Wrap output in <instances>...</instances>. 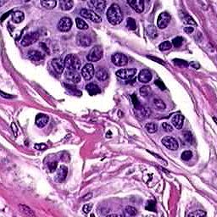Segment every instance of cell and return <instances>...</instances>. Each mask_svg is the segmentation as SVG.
I'll return each mask as SVG.
<instances>
[{
    "label": "cell",
    "mask_w": 217,
    "mask_h": 217,
    "mask_svg": "<svg viewBox=\"0 0 217 217\" xmlns=\"http://www.w3.org/2000/svg\"><path fill=\"white\" fill-rule=\"evenodd\" d=\"M106 16H107V19L109 23H111L112 25H114V26L119 25L123 20L121 10H120V6L116 4H113L108 8Z\"/></svg>",
    "instance_id": "6da1fadb"
},
{
    "label": "cell",
    "mask_w": 217,
    "mask_h": 217,
    "mask_svg": "<svg viewBox=\"0 0 217 217\" xmlns=\"http://www.w3.org/2000/svg\"><path fill=\"white\" fill-rule=\"evenodd\" d=\"M65 68L67 71H78L81 68V61L75 54H69L65 57Z\"/></svg>",
    "instance_id": "7a4b0ae2"
},
{
    "label": "cell",
    "mask_w": 217,
    "mask_h": 217,
    "mask_svg": "<svg viewBox=\"0 0 217 217\" xmlns=\"http://www.w3.org/2000/svg\"><path fill=\"white\" fill-rule=\"evenodd\" d=\"M103 57V49L100 46H95L92 48L87 56V60L91 62H97Z\"/></svg>",
    "instance_id": "3957f363"
},
{
    "label": "cell",
    "mask_w": 217,
    "mask_h": 217,
    "mask_svg": "<svg viewBox=\"0 0 217 217\" xmlns=\"http://www.w3.org/2000/svg\"><path fill=\"white\" fill-rule=\"evenodd\" d=\"M80 15L81 16L90 20L91 21L95 22V23H100L102 21V18L97 15L94 11L91 10H87V9H83L81 10L80 12Z\"/></svg>",
    "instance_id": "277c9868"
},
{
    "label": "cell",
    "mask_w": 217,
    "mask_h": 217,
    "mask_svg": "<svg viewBox=\"0 0 217 217\" xmlns=\"http://www.w3.org/2000/svg\"><path fill=\"white\" fill-rule=\"evenodd\" d=\"M39 38V33L38 32H33L27 34L21 40V45L24 47L30 46L32 44H35Z\"/></svg>",
    "instance_id": "5b68a950"
},
{
    "label": "cell",
    "mask_w": 217,
    "mask_h": 217,
    "mask_svg": "<svg viewBox=\"0 0 217 217\" xmlns=\"http://www.w3.org/2000/svg\"><path fill=\"white\" fill-rule=\"evenodd\" d=\"M137 73V70L134 68L131 69H121L116 71V76L123 80H131L132 79Z\"/></svg>",
    "instance_id": "8992f818"
},
{
    "label": "cell",
    "mask_w": 217,
    "mask_h": 217,
    "mask_svg": "<svg viewBox=\"0 0 217 217\" xmlns=\"http://www.w3.org/2000/svg\"><path fill=\"white\" fill-rule=\"evenodd\" d=\"M170 21V16L168 12H162L159 14L157 20V26L159 29H165L168 27Z\"/></svg>",
    "instance_id": "52a82bcc"
},
{
    "label": "cell",
    "mask_w": 217,
    "mask_h": 217,
    "mask_svg": "<svg viewBox=\"0 0 217 217\" xmlns=\"http://www.w3.org/2000/svg\"><path fill=\"white\" fill-rule=\"evenodd\" d=\"M111 61L113 64L116 66H125L128 63V59L125 54H120V53H116L112 55L111 57Z\"/></svg>",
    "instance_id": "ba28073f"
},
{
    "label": "cell",
    "mask_w": 217,
    "mask_h": 217,
    "mask_svg": "<svg viewBox=\"0 0 217 217\" xmlns=\"http://www.w3.org/2000/svg\"><path fill=\"white\" fill-rule=\"evenodd\" d=\"M72 27V21L68 17H63L58 23V30L62 32H66L71 30Z\"/></svg>",
    "instance_id": "9c48e42d"
},
{
    "label": "cell",
    "mask_w": 217,
    "mask_h": 217,
    "mask_svg": "<svg viewBox=\"0 0 217 217\" xmlns=\"http://www.w3.org/2000/svg\"><path fill=\"white\" fill-rule=\"evenodd\" d=\"M94 66L88 63L87 65H85L83 66V68L81 69V76H83V78L86 80V81H89L91 80L93 76H94Z\"/></svg>",
    "instance_id": "30bf717a"
},
{
    "label": "cell",
    "mask_w": 217,
    "mask_h": 217,
    "mask_svg": "<svg viewBox=\"0 0 217 217\" xmlns=\"http://www.w3.org/2000/svg\"><path fill=\"white\" fill-rule=\"evenodd\" d=\"M161 142H162L163 145H165L168 149L172 150V151L176 150L178 148V147H179L176 139H175L174 137H170V136H167V137H164Z\"/></svg>",
    "instance_id": "8fae6325"
},
{
    "label": "cell",
    "mask_w": 217,
    "mask_h": 217,
    "mask_svg": "<svg viewBox=\"0 0 217 217\" xmlns=\"http://www.w3.org/2000/svg\"><path fill=\"white\" fill-rule=\"evenodd\" d=\"M76 42L81 47H89L92 44L91 38L85 33H78L76 37Z\"/></svg>",
    "instance_id": "7c38bea8"
},
{
    "label": "cell",
    "mask_w": 217,
    "mask_h": 217,
    "mask_svg": "<svg viewBox=\"0 0 217 217\" xmlns=\"http://www.w3.org/2000/svg\"><path fill=\"white\" fill-rule=\"evenodd\" d=\"M65 78L73 83H79L81 81V76L76 71H67L65 73Z\"/></svg>",
    "instance_id": "4fadbf2b"
},
{
    "label": "cell",
    "mask_w": 217,
    "mask_h": 217,
    "mask_svg": "<svg viewBox=\"0 0 217 217\" xmlns=\"http://www.w3.org/2000/svg\"><path fill=\"white\" fill-rule=\"evenodd\" d=\"M128 4L132 8V10H134L137 13H142L144 10V2L142 0L128 1Z\"/></svg>",
    "instance_id": "5bb4252c"
},
{
    "label": "cell",
    "mask_w": 217,
    "mask_h": 217,
    "mask_svg": "<svg viewBox=\"0 0 217 217\" xmlns=\"http://www.w3.org/2000/svg\"><path fill=\"white\" fill-rule=\"evenodd\" d=\"M52 65L54 67V71L58 74H61L65 69V63L60 58H55L52 60Z\"/></svg>",
    "instance_id": "9a60e30c"
},
{
    "label": "cell",
    "mask_w": 217,
    "mask_h": 217,
    "mask_svg": "<svg viewBox=\"0 0 217 217\" xmlns=\"http://www.w3.org/2000/svg\"><path fill=\"white\" fill-rule=\"evenodd\" d=\"M151 79H152V74L148 70L144 69V70H142L140 71V73L138 75V80L140 82L148 83V82L151 81Z\"/></svg>",
    "instance_id": "2e32d148"
},
{
    "label": "cell",
    "mask_w": 217,
    "mask_h": 217,
    "mask_svg": "<svg viewBox=\"0 0 217 217\" xmlns=\"http://www.w3.org/2000/svg\"><path fill=\"white\" fill-rule=\"evenodd\" d=\"M28 59L33 62H42L44 59L43 54L37 50H32L28 53Z\"/></svg>",
    "instance_id": "e0dca14e"
},
{
    "label": "cell",
    "mask_w": 217,
    "mask_h": 217,
    "mask_svg": "<svg viewBox=\"0 0 217 217\" xmlns=\"http://www.w3.org/2000/svg\"><path fill=\"white\" fill-rule=\"evenodd\" d=\"M36 125H38V127L43 128L45 125L48 124L49 122V116L45 114H38L36 116Z\"/></svg>",
    "instance_id": "ac0fdd59"
},
{
    "label": "cell",
    "mask_w": 217,
    "mask_h": 217,
    "mask_svg": "<svg viewBox=\"0 0 217 217\" xmlns=\"http://www.w3.org/2000/svg\"><path fill=\"white\" fill-rule=\"evenodd\" d=\"M183 121H184V117L182 114H176L171 119V123L176 129H182L183 125Z\"/></svg>",
    "instance_id": "d6986e66"
},
{
    "label": "cell",
    "mask_w": 217,
    "mask_h": 217,
    "mask_svg": "<svg viewBox=\"0 0 217 217\" xmlns=\"http://www.w3.org/2000/svg\"><path fill=\"white\" fill-rule=\"evenodd\" d=\"M89 4L92 6L96 11L103 12L104 10V9H105L106 3L104 1H101V0H94V1H90Z\"/></svg>",
    "instance_id": "ffe728a7"
},
{
    "label": "cell",
    "mask_w": 217,
    "mask_h": 217,
    "mask_svg": "<svg viewBox=\"0 0 217 217\" xmlns=\"http://www.w3.org/2000/svg\"><path fill=\"white\" fill-rule=\"evenodd\" d=\"M86 88H87V91L89 93V95H91V96H95L101 92L100 87H98L97 84H94V83H88L86 86Z\"/></svg>",
    "instance_id": "44dd1931"
},
{
    "label": "cell",
    "mask_w": 217,
    "mask_h": 217,
    "mask_svg": "<svg viewBox=\"0 0 217 217\" xmlns=\"http://www.w3.org/2000/svg\"><path fill=\"white\" fill-rule=\"evenodd\" d=\"M95 76H96V78L98 79V81H103L108 79V74L105 69H103L102 67H99L97 70V71H96V73H95Z\"/></svg>",
    "instance_id": "7402d4cb"
},
{
    "label": "cell",
    "mask_w": 217,
    "mask_h": 217,
    "mask_svg": "<svg viewBox=\"0 0 217 217\" xmlns=\"http://www.w3.org/2000/svg\"><path fill=\"white\" fill-rule=\"evenodd\" d=\"M24 19H25V16H24V13L22 11L16 10L13 12V14H12V21L13 22L19 24V23L23 21Z\"/></svg>",
    "instance_id": "603a6c76"
},
{
    "label": "cell",
    "mask_w": 217,
    "mask_h": 217,
    "mask_svg": "<svg viewBox=\"0 0 217 217\" xmlns=\"http://www.w3.org/2000/svg\"><path fill=\"white\" fill-rule=\"evenodd\" d=\"M68 173V168L65 165H61L60 168L58 170L57 172V179L59 182H62L66 178V176Z\"/></svg>",
    "instance_id": "cb8c5ba5"
},
{
    "label": "cell",
    "mask_w": 217,
    "mask_h": 217,
    "mask_svg": "<svg viewBox=\"0 0 217 217\" xmlns=\"http://www.w3.org/2000/svg\"><path fill=\"white\" fill-rule=\"evenodd\" d=\"M74 2L72 0H61L60 2V7L63 10H70L73 8Z\"/></svg>",
    "instance_id": "d4e9b609"
},
{
    "label": "cell",
    "mask_w": 217,
    "mask_h": 217,
    "mask_svg": "<svg viewBox=\"0 0 217 217\" xmlns=\"http://www.w3.org/2000/svg\"><path fill=\"white\" fill-rule=\"evenodd\" d=\"M153 103H154V107L156 108L157 110H164V109H165L166 108V106H165V103L163 102L161 99H159V98H154V100H153Z\"/></svg>",
    "instance_id": "484cf974"
},
{
    "label": "cell",
    "mask_w": 217,
    "mask_h": 217,
    "mask_svg": "<svg viewBox=\"0 0 217 217\" xmlns=\"http://www.w3.org/2000/svg\"><path fill=\"white\" fill-rule=\"evenodd\" d=\"M41 4L47 10H53L57 4V2L55 0L52 1H41Z\"/></svg>",
    "instance_id": "4316f807"
},
{
    "label": "cell",
    "mask_w": 217,
    "mask_h": 217,
    "mask_svg": "<svg viewBox=\"0 0 217 217\" xmlns=\"http://www.w3.org/2000/svg\"><path fill=\"white\" fill-rule=\"evenodd\" d=\"M76 27L80 30H87L88 29V25L83 20H81V18H76Z\"/></svg>",
    "instance_id": "83f0119b"
},
{
    "label": "cell",
    "mask_w": 217,
    "mask_h": 217,
    "mask_svg": "<svg viewBox=\"0 0 217 217\" xmlns=\"http://www.w3.org/2000/svg\"><path fill=\"white\" fill-rule=\"evenodd\" d=\"M137 214V209L132 206H127L125 209V216H135Z\"/></svg>",
    "instance_id": "f1b7e54d"
},
{
    "label": "cell",
    "mask_w": 217,
    "mask_h": 217,
    "mask_svg": "<svg viewBox=\"0 0 217 217\" xmlns=\"http://www.w3.org/2000/svg\"><path fill=\"white\" fill-rule=\"evenodd\" d=\"M145 128L147 131L149 132V133H154L158 131V125L156 123H154V122H150V123H148L145 125Z\"/></svg>",
    "instance_id": "f546056e"
},
{
    "label": "cell",
    "mask_w": 217,
    "mask_h": 217,
    "mask_svg": "<svg viewBox=\"0 0 217 217\" xmlns=\"http://www.w3.org/2000/svg\"><path fill=\"white\" fill-rule=\"evenodd\" d=\"M20 209H21V211L27 216H35V214L33 213L32 210L29 207L26 206V205H20Z\"/></svg>",
    "instance_id": "4dcf8cb0"
},
{
    "label": "cell",
    "mask_w": 217,
    "mask_h": 217,
    "mask_svg": "<svg viewBox=\"0 0 217 217\" xmlns=\"http://www.w3.org/2000/svg\"><path fill=\"white\" fill-rule=\"evenodd\" d=\"M126 27L129 30H131V31H134L137 29V23H136V21L133 19V18H128L126 20Z\"/></svg>",
    "instance_id": "1f68e13d"
},
{
    "label": "cell",
    "mask_w": 217,
    "mask_h": 217,
    "mask_svg": "<svg viewBox=\"0 0 217 217\" xmlns=\"http://www.w3.org/2000/svg\"><path fill=\"white\" fill-rule=\"evenodd\" d=\"M140 93L143 98H147L151 94V88L148 86H143L140 88Z\"/></svg>",
    "instance_id": "d6a6232c"
},
{
    "label": "cell",
    "mask_w": 217,
    "mask_h": 217,
    "mask_svg": "<svg viewBox=\"0 0 217 217\" xmlns=\"http://www.w3.org/2000/svg\"><path fill=\"white\" fill-rule=\"evenodd\" d=\"M171 47H172V44H171V43H170V41H165V42H163L159 44V48L161 51L170 50L171 49Z\"/></svg>",
    "instance_id": "836d02e7"
},
{
    "label": "cell",
    "mask_w": 217,
    "mask_h": 217,
    "mask_svg": "<svg viewBox=\"0 0 217 217\" xmlns=\"http://www.w3.org/2000/svg\"><path fill=\"white\" fill-rule=\"evenodd\" d=\"M64 86L65 87V88L67 89V90H69L70 92H71L72 94H77L78 96H80L81 95V92L80 91H78L77 90V88H76L75 86H73V85H71V84H64Z\"/></svg>",
    "instance_id": "e575fe53"
},
{
    "label": "cell",
    "mask_w": 217,
    "mask_h": 217,
    "mask_svg": "<svg viewBox=\"0 0 217 217\" xmlns=\"http://www.w3.org/2000/svg\"><path fill=\"white\" fill-rule=\"evenodd\" d=\"M183 43V38L182 37H176L172 40V44L175 48H180Z\"/></svg>",
    "instance_id": "d590c367"
},
{
    "label": "cell",
    "mask_w": 217,
    "mask_h": 217,
    "mask_svg": "<svg viewBox=\"0 0 217 217\" xmlns=\"http://www.w3.org/2000/svg\"><path fill=\"white\" fill-rule=\"evenodd\" d=\"M206 216V213L201 210H196V211L193 212V213H190L188 215V216H194V217H202V216Z\"/></svg>",
    "instance_id": "8d00e7d4"
},
{
    "label": "cell",
    "mask_w": 217,
    "mask_h": 217,
    "mask_svg": "<svg viewBox=\"0 0 217 217\" xmlns=\"http://www.w3.org/2000/svg\"><path fill=\"white\" fill-rule=\"evenodd\" d=\"M192 156H193V153L191 152V151H185L182 154V159L185 160V161H187V160H189L192 159Z\"/></svg>",
    "instance_id": "74e56055"
},
{
    "label": "cell",
    "mask_w": 217,
    "mask_h": 217,
    "mask_svg": "<svg viewBox=\"0 0 217 217\" xmlns=\"http://www.w3.org/2000/svg\"><path fill=\"white\" fill-rule=\"evenodd\" d=\"M183 138H184V140L187 142H188V143H192V142H193V137H192V134L188 132V131H185L183 132Z\"/></svg>",
    "instance_id": "f35d334b"
},
{
    "label": "cell",
    "mask_w": 217,
    "mask_h": 217,
    "mask_svg": "<svg viewBox=\"0 0 217 217\" xmlns=\"http://www.w3.org/2000/svg\"><path fill=\"white\" fill-rule=\"evenodd\" d=\"M145 208H146L147 210L155 211V204H154V201H148Z\"/></svg>",
    "instance_id": "ab89813d"
},
{
    "label": "cell",
    "mask_w": 217,
    "mask_h": 217,
    "mask_svg": "<svg viewBox=\"0 0 217 217\" xmlns=\"http://www.w3.org/2000/svg\"><path fill=\"white\" fill-rule=\"evenodd\" d=\"M184 22L186 24H187V25H190V27H191V26H196V25H197V23L195 22V21H194L191 16L186 17L184 19Z\"/></svg>",
    "instance_id": "60d3db41"
},
{
    "label": "cell",
    "mask_w": 217,
    "mask_h": 217,
    "mask_svg": "<svg viewBox=\"0 0 217 217\" xmlns=\"http://www.w3.org/2000/svg\"><path fill=\"white\" fill-rule=\"evenodd\" d=\"M162 128L165 131H167V132H171V131H173L172 125H170L169 123H167V122H164V123H163Z\"/></svg>",
    "instance_id": "b9f144b4"
},
{
    "label": "cell",
    "mask_w": 217,
    "mask_h": 217,
    "mask_svg": "<svg viewBox=\"0 0 217 217\" xmlns=\"http://www.w3.org/2000/svg\"><path fill=\"white\" fill-rule=\"evenodd\" d=\"M57 165H58V163L56 162V161L49 163V170H50V172H54V171H55L56 169H57Z\"/></svg>",
    "instance_id": "7bdbcfd3"
},
{
    "label": "cell",
    "mask_w": 217,
    "mask_h": 217,
    "mask_svg": "<svg viewBox=\"0 0 217 217\" xmlns=\"http://www.w3.org/2000/svg\"><path fill=\"white\" fill-rule=\"evenodd\" d=\"M92 204H85V205L83 206L82 210H83V212H84L85 214H87V213H89V212L92 210Z\"/></svg>",
    "instance_id": "ee69618b"
},
{
    "label": "cell",
    "mask_w": 217,
    "mask_h": 217,
    "mask_svg": "<svg viewBox=\"0 0 217 217\" xmlns=\"http://www.w3.org/2000/svg\"><path fill=\"white\" fill-rule=\"evenodd\" d=\"M174 63L176 65H182V66H187L188 64L182 60H174Z\"/></svg>",
    "instance_id": "f6af8a7d"
},
{
    "label": "cell",
    "mask_w": 217,
    "mask_h": 217,
    "mask_svg": "<svg viewBox=\"0 0 217 217\" xmlns=\"http://www.w3.org/2000/svg\"><path fill=\"white\" fill-rule=\"evenodd\" d=\"M48 146L44 143H38V144H35V148L38 149V150H45L47 149Z\"/></svg>",
    "instance_id": "bcb514c9"
},
{
    "label": "cell",
    "mask_w": 217,
    "mask_h": 217,
    "mask_svg": "<svg viewBox=\"0 0 217 217\" xmlns=\"http://www.w3.org/2000/svg\"><path fill=\"white\" fill-rule=\"evenodd\" d=\"M155 85H157L158 87H159L161 90H165V84L163 83V81H161V80H156L155 81Z\"/></svg>",
    "instance_id": "7dc6e473"
},
{
    "label": "cell",
    "mask_w": 217,
    "mask_h": 217,
    "mask_svg": "<svg viewBox=\"0 0 217 217\" xmlns=\"http://www.w3.org/2000/svg\"><path fill=\"white\" fill-rule=\"evenodd\" d=\"M192 67H193L194 69H199V67H200V65L199 63H197V62H194V61H193V62H190L189 64Z\"/></svg>",
    "instance_id": "c3c4849f"
},
{
    "label": "cell",
    "mask_w": 217,
    "mask_h": 217,
    "mask_svg": "<svg viewBox=\"0 0 217 217\" xmlns=\"http://www.w3.org/2000/svg\"><path fill=\"white\" fill-rule=\"evenodd\" d=\"M184 31H185V32H186V33H187V34H190V33H192L193 32V27H185Z\"/></svg>",
    "instance_id": "681fc988"
},
{
    "label": "cell",
    "mask_w": 217,
    "mask_h": 217,
    "mask_svg": "<svg viewBox=\"0 0 217 217\" xmlns=\"http://www.w3.org/2000/svg\"><path fill=\"white\" fill-rule=\"evenodd\" d=\"M148 58H149V59H151V60H154V61H156L158 63H159V64H162V65H165V63L163 62V60H159V59H158V58H154V57H149V56H148Z\"/></svg>",
    "instance_id": "f907efd6"
},
{
    "label": "cell",
    "mask_w": 217,
    "mask_h": 217,
    "mask_svg": "<svg viewBox=\"0 0 217 217\" xmlns=\"http://www.w3.org/2000/svg\"><path fill=\"white\" fill-rule=\"evenodd\" d=\"M1 96H2L3 98H13V96H10V94H6V93H4V92H1Z\"/></svg>",
    "instance_id": "816d5d0a"
},
{
    "label": "cell",
    "mask_w": 217,
    "mask_h": 217,
    "mask_svg": "<svg viewBox=\"0 0 217 217\" xmlns=\"http://www.w3.org/2000/svg\"><path fill=\"white\" fill-rule=\"evenodd\" d=\"M92 193H89V194H87V195L85 196V197H84V198H83L82 199H83V200H84V201H85V200H87V199H90L92 198Z\"/></svg>",
    "instance_id": "f5cc1de1"
},
{
    "label": "cell",
    "mask_w": 217,
    "mask_h": 217,
    "mask_svg": "<svg viewBox=\"0 0 217 217\" xmlns=\"http://www.w3.org/2000/svg\"><path fill=\"white\" fill-rule=\"evenodd\" d=\"M40 45H41V46H42V47H44V48H43V49H44V50H45V51H46V53H49V49H48V48H47V47H46V46H45V45H44V44H40Z\"/></svg>",
    "instance_id": "db71d44e"
},
{
    "label": "cell",
    "mask_w": 217,
    "mask_h": 217,
    "mask_svg": "<svg viewBox=\"0 0 217 217\" xmlns=\"http://www.w3.org/2000/svg\"><path fill=\"white\" fill-rule=\"evenodd\" d=\"M108 216H120V215H117V214H113V215H108Z\"/></svg>",
    "instance_id": "11a10c76"
}]
</instances>
